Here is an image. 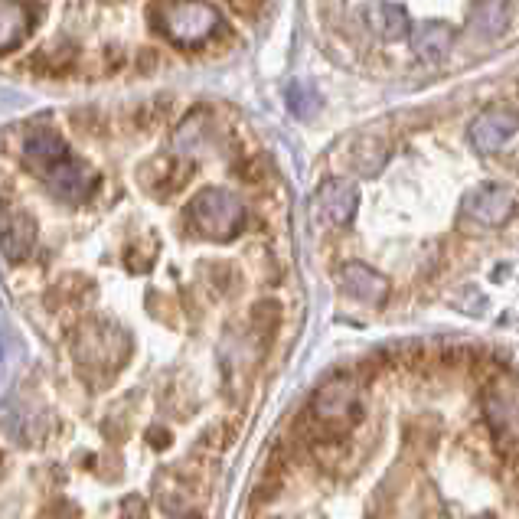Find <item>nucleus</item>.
<instances>
[{"mask_svg": "<svg viewBox=\"0 0 519 519\" xmlns=\"http://www.w3.org/2000/svg\"><path fill=\"white\" fill-rule=\"evenodd\" d=\"M151 20L177 46H203L222 27L216 7L206 0H157L151 7Z\"/></svg>", "mask_w": 519, "mask_h": 519, "instance_id": "1", "label": "nucleus"}, {"mask_svg": "<svg viewBox=\"0 0 519 519\" xmlns=\"http://www.w3.org/2000/svg\"><path fill=\"white\" fill-rule=\"evenodd\" d=\"M187 219L200 236L216 239V242H229V239L239 236V229L245 222V209H242L236 193H229L222 187H206L190 200Z\"/></svg>", "mask_w": 519, "mask_h": 519, "instance_id": "2", "label": "nucleus"}, {"mask_svg": "<svg viewBox=\"0 0 519 519\" xmlns=\"http://www.w3.org/2000/svg\"><path fill=\"white\" fill-rule=\"evenodd\" d=\"M314 415L324 431H337L343 435V428H353L360 422V399H356V389L346 379H330L327 386H320L314 395Z\"/></svg>", "mask_w": 519, "mask_h": 519, "instance_id": "3", "label": "nucleus"}, {"mask_svg": "<svg viewBox=\"0 0 519 519\" xmlns=\"http://www.w3.org/2000/svg\"><path fill=\"white\" fill-rule=\"evenodd\" d=\"M40 180L66 203H85L92 196L95 183H98L95 170L85 164V160L72 157V154H66L63 160H56V164L49 167Z\"/></svg>", "mask_w": 519, "mask_h": 519, "instance_id": "4", "label": "nucleus"}, {"mask_svg": "<svg viewBox=\"0 0 519 519\" xmlns=\"http://www.w3.org/2000/svg\"><path fill=\"white\" fill-rule=\"evenodd\" d=\"M36 245V219L20 206L0 200V252L7 262H27Z\"/></svg>", "mask_w": 519, "mask_h": 519, "instance_id": "5", "label": "nucleus"}, {"mask_svg": "<svg viewBox=\"0 0 519 519\" xmlns=\"http://www.w3.org/2000/svg\"><path fill=\"white\" fill-rule=\"evenodd\" d=\"M513 209H516L513 193L500 187V183H484L474 193H467L464 200V213L474 222H480V226H500V222L513 216Z\"/></svg>", "mask_w": 519, "mask_h": 519, "instance_id": "6", "label": "nucleus"}, {"mask_svg": "<svg viewBox=\"0 0 519 519\" xmlns=\"http://www.w3.org/2000/svg\"><path fill=\"white\" fill-rule=\"evenodd\" d=\"M516 131H519V115H513V111H506V108H490L480 118H474L471 144L480 154H497Z\"/></svg>", "mask_w": 519, "mask_h": 519, "instance_id": "7", "label": "nucleus"}, {"mask_svg": "<svg viewBox=\"0 0 519 519\" xmlns=\"http://www.w3.org/2000/svg\"><path fill=\"white\" fill-rule=\"evenodd\" d=\"M337 281H340V288L350 294V298H356V301L382 304L389 298V281L382 278L376 268H369L363 262H346L337 271Z\"/></svg>", "mask_w": 519, "mask_h": 519, "instance_id": "8", "label": "nucleus"}, {"mask_svg": "<svg viewBox=\"0 0 519 519\" xmlns=\"http://www.w3.org/2000/svg\"><path fill=\"white\" fill-rule=\"evenodd\" d=\"M317 206L333 226H346L353 219L356 206H360V193L350 180H327L324 187L317 190Z\"/></svg>", "mask_w": 519, "mask_h": 519, "instance_id": "9", "label": "nucleus"}, {"mask_svg": "<svg viewBox=\"0 0 519 519\" xmlns=\"http://www.w3.org/2000/svg\"><path fill=\"white\" fill-rule=\"evenodd\" d=\"M30 33V10L23 0H0V53H10Z\"/></svg>", "mask_w": 519, "mask_h": 519, "instance_id": "10", "label": "nucleus"}, {"mask_svg": "<svg viewBox=\"0 0 519 519\" xmlns=\"http://www.w3.org/2000/svg\"><path fill=\"white\" fill-rule=\"evenodd\" d=\"M366 17L382 40H402V36L409 33V17H405V10L395 4H386V0H379V4L369 7Z\"/></svg>", "mask_w": 519, "mask_h": 519, "instance_id": "11", "label": "nucleus"}, {"mask_svg": "<svg viewBox=\"0 0 519 519\" xmlns=\"http://www.w3.org/2000/svg\"><path fill=\"white\" fill-rule=\"evenodd\" d=\"M451 40H454L451 27H444V23H425V27L415 30V40L412 43L418 49V56L438 59V56H444L451 49Z\"/></svg>", "mask_w": 519, "mask_h": 519, "instance_id": "12", "label": "nucleus"}, {"mask_svg": "<svg viewBox=\"0 0 519 519\" xmlns=\"http://www.w3.org/2000/svg\"><path fill=\"white\" fill-rule=\"evenodd\" d=\"M471 23L484 36H497L506 27V4L503 0H474Z\"/></svg>", "mask_w": 519, "mask_h": 519, "instance_id": "13", "label": "nucleus"}, {"mask_svg": "<svg viewBox=\"0 0 519 519\" xmlns=\"http://www.w3.org/2000/svg\"><path fill=\"white\" fill-rule=\"evenodd\" d=\"M382 164H386V147H382L379 138H363L360 147H356V167H360V173H379Z\"/></svg>", "mask_w": 519, "mask_h": 519, "instance_id": "14", "label": "nucleus"}, {"mask_svg": "<svg viewBox=\"0 0 519 519\" xmlns=\"http://www.w3.org/2000/svg\"><path fill=\"white\" fill-rule=\"evenodd\" d=\"M232 10L242 17V20H255L258 14H262V7H265V0H229Z\"/></svg>", "mask_w": 519, "mask_h": 519, "instance_id": "15", "label": "nucleus"}, {"mask_svg": "<svg viewBox=\"0 0 519 519\" xmlns=\"http://www.w3.org/2000/svg\"><path fill=\"white\" fill-rule=\"evenodd\" d=\"M157 53L154 49H138V53H134V69L138 72H151V69H157Z\"/></svg>", "mask_w": 519, "mask_h": 519, "instance_id": "16", "label": "nucleus"}, {"mask_svg": "<svg viewBox=\"0 0 519 519\" xmlns=\"http://www.w3.org/2000/svg\"><path fill=\"white\" fill-rule=\"evenodd\" d=\"M0 464H4V454H0Z\"/></svg>", "mask_w": 519, "mask_h": 519, "instance_id": "17", "label": "nucleus"}]
</instances>
